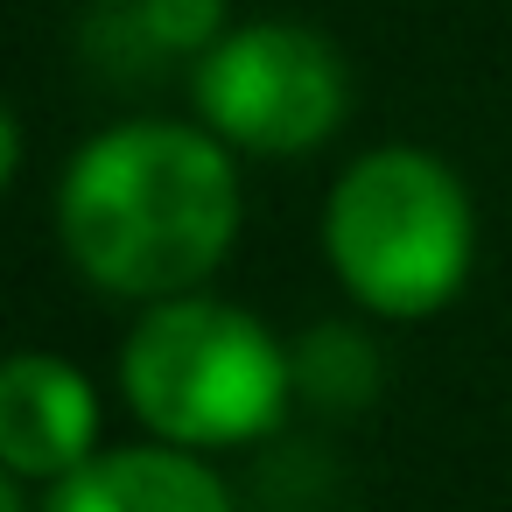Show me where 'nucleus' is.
I'll return each instance as SVG.
<instances>
[{
    "label": "nucleus",
    "instance_id": "1",
    "mask_svg": "<svg viewBox=\"0 0 512 512\" xmlns=\"http://www.w3.org/2000/svg\"><path fill=\"white\" fill-rule=\"evenodd\" d=\"M57 239L99 295H197L239 239V169L211 127L120 120L57 183Z\"/></svg>",
    "mask_w": 512,
    "mask_h": 512
},
{
    "label": "nucleus",
    "instance_id": "2",
    "mask_svg": "<svg viewBox=\"0 0 512 512\" xmlns=\"http://www.w3.org/2000/svg\"><path fill=\"white\" fill-rule=\"evenodd\" d=\"M120 393L141 428L169 449H239L260 442L295 393V365L260 316L218 295L155 302L120 351Z\"/></svg>",
    "mask_w": 512,
    "mask_h": 512
},
{
    "label": "nucleus",
    "instance_id": "3",
    "mask_svg": "<svg viewBox=\"0 0 512 512\" xmlns=\"http://www.w3.org/2000/svg\"><path fill=\"white\" fill-rule=\"evenodd\" d=\"M470 197L449 162L428 148H372L358 155L323 204V260L351 288L358 309L421 323L456 302L470 274Z\"/></svg>",
    "mask_w": 512,
    "mask_h": 512
},
{
    "label": "nucleus",
    "instance_id": "4",
    "mask_svg": "<svg viewBox=\"0 0 512 512\" xmlns=\"http://www.w3.org/2000/svg\"><path fill=\"white\" fill-rule=\"evenodd\" d=\"M344 106V57L302 22H246L197 57V120L239 155H309L337 134Z\"/></svg>",
    "mask_w": 512,
    "mask_h": 512
},
{
    "label": "nucleus",
    "instance_id": "5",
    "mask_svg": "<svg viewBox=\"0 0 512 512\" xmlns=\"http://www.w3.org/2000/svg\"><path fill=\"white\" fill-rule=\"evenodd\" d=\"M99 456V393L71 358L15 351L0 372V470L22 484H64Z\"/></svg>",
    "mask_w": 512,
    "mask_h": 512
},
{
    "label": "nucleus",
    "instance_id": "6",
    "mask_svg": "<svg viewBox=\"0 0 512 512\" xmlns=\"http://www.w3.org/2000/svg\"><path fill=\"white\" fill-rule=\"evenodd\" d=\"M43 512H232V491L197 449L134 442V449H99L85 470L50 484Z\"/></svg>",
    "mask_w": 512,
    "mask_h": 512
},
{
    "label": "nucleus",
    "instance_id": "7",
    "mask_svg": "<svg viewBox=\"0 0 512 512\" xmlns=\"http://www.w3.org/2000/svg\"><path fill=\"white\" fill-rule=\"evenodd\" d=\"M141 29L169 50H211L225 36V0H141Z\"/></svg>",
    "mask_w": 512,
    "mask_h": 512
}]
</instances>
